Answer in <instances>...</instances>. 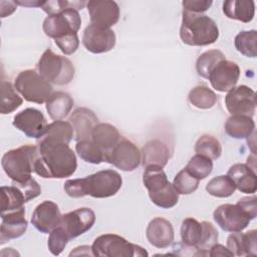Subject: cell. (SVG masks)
I'll use <instances>...</instances> for the list:
<instances>
[{"label":"cell","instance_id":"obj_1","mask_svg":"<svg viewBox=\"0 0 257 257\" xmlns=\"http://www.w3.org/2000/svg\"><path fill=\"white\" fill-rule=\"evenodd\" d=\"M77 169L75 154L68 144L43 137L38 143L34 173L45 179H64Z\"/></svg>","mask_w":257,"mask_h":257},{"label":"cell","instance_id":"obj_2","mask_svg":"<svg viewBox=\"0 0 257 257\" xmlns=\"http://www.w3.org/2000/svg\"><path fill=\"white\" fill-rule=\"evenodd\" d=\"M121 185L122 179L116 171L102 170L85 178L67 180L64 184V190L71 198L91 196L102 199L114 196Z\"/></svg>","mask_w":257,"mask_h":257},{"label":"cell","instance_id":"obj_3","mask_svg":"<svg viewBox=\"0 0 257 257\" xmlns=\"http://www.w3.org/2000/svg\"><path fill=\"white\" fill-rule=\"evenodd\" d=\"M180 37L187 45L206 46L216 42L219 28L209 16L183 9Z\"/></svg>","mask_w":257,"mask_h":257},{"label":"cell","instance_id":"obj_4","mask_svg":"<svg viewBox=\"0 0 257 257\" xmlns=\"http://www.w3.org/2000/svg\"><path fill=\"white\" fill-rule=\"evenodd\" d=\"M38 158V147L23 145L8 151L2 157L1 165L5 174L16 183L28 181L34 172V165Z\"/></svg>","mask_w":257,"mask_h":257},{"label":"cell","instance_id":"obj_5","mask_svg":"<svg viewBox=\"0 0 257 257\" xmlns=\"http://www.w3.org/2000/svg\"><path fill=\"white\" fill-rule=\"evenodd\" d=\"M143 183L149 192L151 201L164 209L173 208L179 201V193L167 178L163 168L156 166L146 167L143 174Z\"/></svg>","mask_w":257,"mask_h":257},{"label":"cell","instance_id":"obj_6","mask_svg":"<svg viewBox=\"0 0 257 257\" xmlns=\"http://www.w3.org/2000/svg\"><path fill=\"white\" fill-rule=\"evenodd\" d=\"M180 232L182 243L196 249L198 256H208L218 241V231L212 223L199 222L191 217L183 220Z\"/></svg>","mask_w":257,"mask_h":257},{"label":"cell","instance_id":"obj_7","mask_svg":"<svg viewBox=\"0 0 257 257\" xmlns=\"http://www.w3.org/2000/svg\"><path fill=\"white\" fill-rule=\"evenodd\" d=\"M38 73L49 83L66 85L74 77L75 68L73 63L65 56L54 53L47 48L37 62Z\"/></svg>","mask_w":257,"mask_h":257},{"label":"cell","instance_id":"obj_8","mask_svg":"<svg viewBox=\"0 0 257 257\" xmlns=\"http://www.w3.org/2000/svg\"><path fill=\"white\" fill-rule=\"evenodd\" d=\"M91 253L98 257H144L149 255L140 245L131 243L116 234L98 236L91 245Z\"/></svg>","mask_w":257,"mask_h":257},{"label":"cell","instance_id":"obj_9","mask_svg":"<svg viewBox=\"0 0 257 257\" xmlns=\"http://www.w3.org/2000/svg\"><path fill=\"white\" fill-rule=\"evenodd\" d=\"M15 89L29 102L43 103L53 93L52 85L34 69H26L16 76Z\"/></svg>","mask_w":257,"mask_h":257},{"label":"cell","instance_id":"obj_10","mask_svg":"<svg viewBox=\"0 0 257 257\" xmlns=\"http://www.w3.org/2000/svg\"><path fill=\"white\" fill-rule=\"evenodd\" d=\"M80 26L81 18L78 11L69 8L58 14L48 15L43 21L42 28L45 35L56 39L70 33H77Z\"/></svg>","mask_w":257,"mask_h":257},{"label":"cell","instance_id":"obj_11","mask_svg":"<svg viewBox=\"0 0 257 257\" xmlns=\"http://www.w3.org/2000/svg\"><path fill=\"white\" fill-rule=\"evenodd\" d=\"M213 218L220 228L227 232L243 231L250 223L251 216L240 204H223L216 208Z\"/></svg>","mask_w":257,"mask_h":257},{"label":"cell","instance_id":"obj_12","mask_svg":"<svg viewBox=\"0 0 257 257\" xmlns=\"http://www.w3.org/2000/svg\"><path fill=\"white\" fill-rule=\"evenodd\" d=\"M142 161V154L132 141L121 137L118 143L107 154L105 162L124 172L136 170Z\"/></svg>","mask_w":257,"mask_h":257},{"label":"cell","instance_id":"obj_13","mask_svg":"<svg viewBox=\"0 0 257 257\" xmlns=\"http://www.w3.org/2000/svg\"><path fill=\"white\" fill-rule=\"evenodd\" d=\"M256 93L247 85L233 87L225 96V105L231 115L253 116L256 110Z\"/></svg>","mask_w":257,"mask_h":257},{"label":"cell","instance_id":"obj_14","mask_svg":"<svg viewBox=\"0 0 257 257\" xmlns=\"http://www.w3.org/2000/svg\"><path fill=\"white\" fill-rule=\"evenodd\" d=\"M95 223V214L89 208H79L68 212L61 217L60 226L68 239H74L92 228Z\"/></svg>","mask_w":257,"mask_h":257},{"label":"cell","instance_id":"obj_15","mask_svg":"<svg viewBox=\"0 0 257 257\" xmlns=\"http://www.w3.org/2000/svg\"><path fill=\"white\" fill-rule=\"evenodd\" d=\"M12 123L26 137L32 139H42L48 125L43 113L33 107L25 108L16 113Z\"/></svg>","mask_w":257,"mask_h":257},{"label":"cell","instance_id":"obj_16","mask_svg":"<svg viewBox=\"0 0 257 257\" xmlns=\"http://www.w3.org/2000/svg\"><path fill=\"white\" fill-rule=\"evenodd\" d=\"M115 34L110 28H102L89 24L82 35V44L87 51L95 54L111 50L115 45Z\"/></svg>","mask_w":257,"mask_h":257},{"label":"cell","instance_id":"obj_17","mask_svg":"<svg viewBox=\"0 0 257 257\" xmlns=\"http://www.w3.org/2000/svg\"><path fill=\"white\" fill-rule=\"evenodd\" d=\"M91 24L110 28L119 20L120 10L116 2L111 0H91L86 3Z\"/></svg>","mask_w":257,"mask_h":257},{"label":"cell","instance_id":"obj_18","mask_svg":"<svg viewBox=\"0 0 257 257\" xmlns=\"http://www.w3.org/2000/svg\"><path fill=\"white\" fill-rule=\"evenodd\" d=\"M240 68L231 60H221L210 72L208 79L214 89L219 92H228L238 82Z\"/></svg>","mask_w":257,"mask_h":257},{"label":"cell","instance_id":"obj_19","mask_svg":"<svg viewBox=\"0 0 257 257\" xmlns=\"http://www.w3.org/2000/svg\"><path fill=\"white\" fill-rule=\"evenodd\" d=\"M61 217L57 204L46 200L34 209L31 216V224L41 233L48 234L60 224Z\"/></svg>","mask_w":257,"mask_h":257},{"label":"cell","instance_id":"obj_20","mask_svg":"<svg viewBox=\"0 0 257 257\" xmlns=\"http://www.w3.org/2000/svg\"><path fill=\"white\" fill-rule=\"evenodd\" d=\"M1 227H0V243L3 244L11 239L21 237L28 226L25 219V208L1 213Z\"/></svg>","mask_w":257,"mask_h":257},{"label":"cell","instance_id":"obj_21","mask_svg":"<svg viewBox=\"0 0 257 257\" xmlns=\"http://www.w3.org/2000/svg\"><path fill=\"white\" fill-rule=\"evenodd\" d=\"M146 236L148 241L154 247L165 249L171 246L174 242V228L172 223L162 217H156L150 221Z\"/></svg>","mask_w":257,"mask_h":257},{"label":"cell","instance_id":"obj_22","mask_svg":"<svg viewBox=\"0 0 257 257\" xmlns=\"http://www.w3.org/2000/svg\"><path fill=\"white\" fill-rule=\"evenodd\" d=\"M227 248L233 256H256L257 231L253 229L246 233L232 232L227 238Z\"/></svg>","mask_w":257,"mask_h":257},{"label":"cell","instance_id":"obj_23","mask_svg":"<svg viewBox=\"0 0 257 257\" xmlns=\"http://www.w3.org/2000/svg\"><path fill=\"white\" fill-rule=\"evenodd\" d=\"M69 122L74 130V139L79 142L91 139V133L98 123V118L92 110L86 107H78L70 115Z\"/></svg>","mask_w":257,"mask_h":257},{"label":"cell","instance_id":"obj_24","mask_svg":"<svg viewBox=\"0 0 257 257\" xmlns=\"http://www.w3.org/2000/svg\"><path fill=\"white\" fill-rule=\"evenodd\" d=\"M236 189L241 193L254 194L257 190V177L255 171L247 164H234L227 172Z\"/></svg>","mask_w":257,"mask_h":257},{"label":"cell","instance_id":"obj_25","mask_svg":"<svg viewBox=\"0 0 257 257\" xmlns=\"http://www.w3.org/2000/svg\"><path fill=\"white\" fill-rule=\"evenodd\" d=\"M142 162L145 167L156 166L164 168L170 159L168 146L160 140L149 141L142 149Z\"/></svg>","mask_w":257,"mask_h":257},{"label":"cell","instance_id":"obj_26","mask_svg":"<svg viewBox=\"0 0 257 257\" xmlns=\"http://www.w3.org/2000/svg\"><path fill=\"white\" fill-rule=\"evenodd\" d=\"M120 138L121 136L114 125L101 122L94 126L90 140L104 153L106 159L107 154L118 143Z\"/></svg>","mask_w":257,"mask_h":257},{"label":"cell","instance_id":"obj_27","mask_svg":"<svg viewBox=\"0 0 257 257\" xmlns=\"http://www.w3.org/2000/svg\"><path fill=\"white\" fill-rule=\"evenodd\" d=\"M224 14L244 23L252 21L255 14V2L252 0H228L223 3Z\"/></svg>","mask_w":257,"mask_h":257},{"label":"cell","instance_id":"obj_28","mask_svg":"<svg viewBox=\"0 0 257 257\" xmlns=\"http://www.w3.org/2000/svg\"><path fill=\"white\" fill-rule=\"evenodd\" d=\"M73 103V98L68 93L56 91L46 101V110L52 119L61 120L68 115Z\"/></svg>","mask_w":257,"mask_h":257},{"label":"cell","instance_id":"obj_29","mask_svg":"<svg viewBox=\"0 0 257 257\" xmlns=\"http://www.w3.org/2000/svg\"><path fill=\"white\" fill-rule=\"evenodd\" d=\"M224 130L233 139H246L255 132V122L248 115H231L225 122Z\"/></svg>","mask_w":257,"mask_h":257},{"label":"cell","instance_id":"obj_30","mask_svg":"<svg viewBox=\"0 0 257 257\" xmlns=\"http://www.w3.org/2000/svg\"><path fill=\"white\" fill-rule=\"evenodd\" d=\"M25 203V197L19 188L14 185L1 187V213L23 209Z\"/></svg>","mask_w":257,"mask_h":257},{"label":"cell","instance_id":"obj_31","mask_svg":"<svg viewBox=\"0 0 257 257\" xmlns=\"http://www.w3.org/2000/svg\"><path fill=\"white\" fill-rule=\"evenodd\" d=\"M188 100L195 107L208 109L213 107L217 101L216 93L206 85H197L188 94Z\"/></svg>","mask_w":257,"mask_h":257},{"label":"cell","instance_id":"obj_32","mask_svg":"<svg viewBox=\"0 0 257 257\" xmlns=\"http://www.w3.org/2000/svg\"><path fill=\"white\" fill-rule=\"evenodd\" d=\"M23 102V99L16 92L15 87L9 81L1 82V107L2 114H8L16 110Z\"/></svg>","mask_w":257,"mask_h":257},{"label":"cell","instance_id":"obj_33","mask_svg":"<svg viewBox=\"0 0 257 257\" xmlns=\"http://www.w3.org/2000/svg\"><path fill=\"white\" fill-rule=\"evenodd\" d=\"M236 49L247 57H256L257 55V31L252 29L239 32L234 39Z\"/></svg>","mask_w":257,"mask_h":257},{"label":"cell","instance_id":"obj_34","mask_svg":"<svg viewBox=\"0 0 257 257\" xmlns=\"http://www.w3.org/2000/svg\"><path fill=\"white\" fill-rule=\"evenodd\" d=\"M226 59L222 51L218 49H212L202 53L196 62V70L198 74L208 79L211 70L221 61Z\"/></svg>","mask_w":257,"mask_h":257},{"label":"cell","instance_id":"obj_35","mask_svg":"<svg viewBox=\"0 0 257 257\" xmlns=\"http://www.w3.org/2000/svg\"><path fill=\"white\" fill-rule=\"evenodd\" d=\"M75 150L80 159L90 164H100L105 162L104 153L91 141H79L75 145Z\"/></svg>","mask_w":257,"mask_h":257},{"label":"cell","instance_id":"obj_36","mask_svg":"<svg viewBox=\"0 0 257 257\" xmlns=\"http://www.w3.org/2000/svg\"><path fill=\"white\" fill-rule=\"evenodd\" d=\"M236 187L228 176H218L211 179L206 185V191L213 197L227 198L233 195Z\"/></svg>","mask_w":257,"mask_h":257},{"label":"cell","instance_id":"obj_37","mask_svg":"<svg viewBox=\"0 0 257 257\" xmlns=\"http://www.w3.org/2000/svg\"><path fill=\"white\" fill-rule=\"evenodd\" d=\"M195 152L198 155L209 158L214 161L220 158L222 154V147L220 142L213 136L204 135L198 139L195 144Z\"/></svg>","mask_w":257,"mask_h":257},{"label":"cell","instance_id":"obj_38","mask_svg":"<svg viewBox=\"0 0 257 257\" xmlns=\"http://www.w3.org/2000/svg\"><path fill=\"white\" fill-rule=\"evenodd\" d=\"M74 136V130L69 121L65 120H54L49 123L46 128V133L43 137L69 144Z\"/></svg>","mask_w":257,"mask_h":257},{"label":"cell","instance_id":"obj_39","mask_svg":"<svg viewBox=\"0 0 257 257\" xmlns=\"http://www.w3.org/2000/svg\"><path fill=\"white\" fill-rule=\"evenodd\" d=\"M185 169L199 181L207 178L213 170V161L201 155L193 156Z\"/></svg>","mask_w":257,"mask_h":257},{"label":"cell","instance_id":"obj_40","mask_svg":"<svg viewBox=\"0 0 257 257\" xmlns=\"http://www.w3.org/2000/svg\"><path fill=\"white\" fill-rule=\"evenodd\" d=\"M199 180L192 176L186 169L180 171L174 178L173 186L177 192L182 195H189L194 193L199 186Z\"/></svg>","mask_w":257,"mask_h":257},{"label":"cell","instance_id":"obj_41","mask_svg":"<svg viewBox=\"0 0 257 257\" xmlns=\"http://www.w3.org/2000/svg\"><path fill=\"white\" fill-rule=\"evenodd\" d=\"M85 5L84 1H67V0H48L44 1L41 8L44 12H46L48 15H54L58 14L66 9L74 8L77 11L79 9H82V7Z\"/></svg>","mask_w":257,"mask_h":257},{"label":"cell","instance_id":"obj_42","mask_svg":"<svg viewBox=\"0 0 257 257\" xmlns=\"http://www.w3.org/2000/svg\"><path fill=\"white\" fill-rule=\"evenodd\" d=\"M68 241L69 239L65 234L64 230L60 226H57L49 233L47 246L50 253L55 256L59 255L65 248Z\"/></svg>","mask_w":257,"mask_h":257},{"label":"cell","instance_id":"obj_43","mask_svg":"<svg viewBox=\"0 0 257 257\" xmlns=\"http://www.w3.org/2000/svg\"><path fill=\"white\" fill-rule=\"evenodd\" d=\"M55 44L65 55H70L74 53L79 46V39L77 33H70L62 37L54 39Z\"/></svg>","mask_w":257,"mask_h":257},{"label":"cell","instance_id":"obj_44","mask_svg":"<svg viewBox=\"0 0 257 257\" xmlns=\"http://www.w3.org/2000/svg\"><path fill=\"white\" fill-rule=\"evenodd\" d=\"M12 185L19 188V190L23 193L26 202H29L30 200L38 197L41 194V187L33 178H30L24 183L12 182Z\"/></svg>","mask_w":257,"mask_h":257},{"label":"cell","instance_id":"obj_45","mask_svg":"<svg viewBox=\"0 0 257 257\" xmlns=\"http://www.w3.org/2000/svg\"><path fill=\"white\" fill-rule=\"evenodd\" d=\"M211 0H184L182 2L183 9L195 13H203L207 11L211 5H212Z\"/></svg>","mask_w":257,"mask_h":257},{"label":"cell","instance_id":"obj_46","mask_svg":"<svg viewBox=\"0 0 257 257\" xmlns=\"http://www.w3.org/2000/svg\"><path fill=\"white\" fill-rule=\"evenodd\" d=\"M256 196L253 195L251 197H244L238 201V204H240L251 216L252 219H255L257 216V206H256Z\"/></svg>","mask_w":257,"mask_h":257},{"label":"cell","instance_id":"obj_47","mask_svg":"<svg viewBox=\"0 0 257 257\" xmlns=\"http://www.w3.org/2000/svg\"><path fill=\"white\" fill-rule=\"evenodd\" d=\"M208 256L216 257V256H233L231 251L222 244H215L209 251Z\"/></svg>","mask_w":257,"mask_h":257},{"label":"cell","instance_id":"obj_48","mask_svg":"<svg viewBox=\"0 0 257 257\" xmlns=\"http://www.w3.org/2000/svg\"><path fill=\"white\" fill-rule=\"evenodd\" d=\"M17 4L15 1H0V13L1 17L4 18L6 16L11 15L16 10Z\"/></svg>","mask_w":257,"mask_h":257},{"label":"cell","instance_id":"obj_49","mask_svg":"<svg viewBox=\"0 0 257 257\" xmlns=\"http://www.w3.org/2000/svg\"><path fill=\"white\" fill-rule=\"evenodd\" d=\"M44 1H38V0H17L15 3L17 5L21 6H26V7H41Z\"/></svg>","mask_w":257,"mask_h":257}]
</instances>
